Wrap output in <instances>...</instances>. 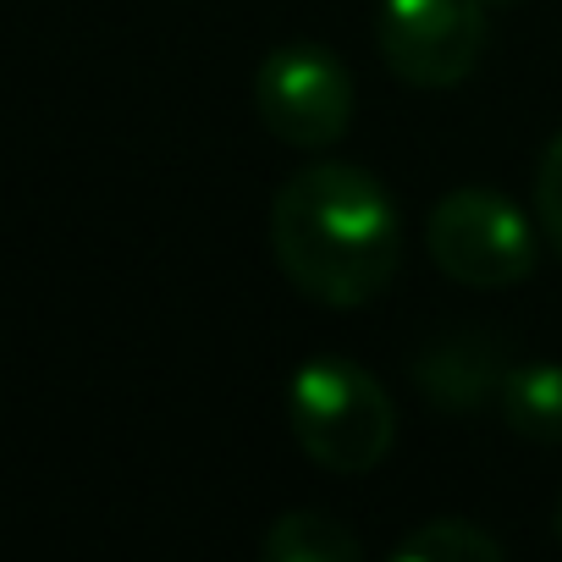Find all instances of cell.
Wrapping results in <instances>:
<instances>
[{"label": "cell", "mask_w": 562, "mask_h": 562, "mask_svg": "<svg viewBox=\"0 0 562 562\" xmlns=\"http://www.w3.org/2000/svg\"><path fill=\"white\" fill-rule=\"evenodd\" d=\"M270 248L304 299L326 310H364L397 276V204L364 166L315 160L281 182L270 204Z\"/></svg>", "instance_id": "1"}, {"label": "cell", "mask_w": 562, "mask_h": 562, "mask_svg": "<svg viewBox=\"0 0 562 562\" xmlns=\"http://www.w3.org/2000/svg\"><path fill=\"white\" fill-rule=\"evenodd\" d=\"M288 430L310 463L326 474H370L397 441L392 392L353 359L321 353L293 370Z\"/></svg>", "instance_id": "2"}, {"label": "cell", "mask_w": 562, "mask_h": 562, "mask_svg": "<svg viewBox=\"0 0 562 562\" xmlns=\"http://www.w3.org/2000/svg\"><path fill=\"white\" fill-rule=\"evenodd\" d=\"M425 248L458 288H518L535 270V226L496 188H452L425 221Z\"/></svg>", "instance_id": "3"}, {"label": "cell", "mask_w": 562, "mask_h": 562, "mask_svg": "<svg viewBox=\"0 0 562 562\" xmlns=\"http://www.w3.org/2000/svg\"><path fill=\"white\" fill-rule=\"evenodd\" d=\"M254 116L288 149H331L353 127V78L315 40L276 45L254 72Z\"/></svg>", "instance_id": "4"}, {"label": "cell", "mask_w": 562, "mask_h": 562, "mask_svg": "<svg viewBox=\"0 0 562 562\" xmlns=\"http://www.w3.org/2000/svg\"><path fill=\"white\" fill-rule=\"evenodd\" d=\"M485 0H381V56L408 89H458L485 56Z\"/></svg>", "instance_id": "5"}, {"label": "cell", "mask_w": 562, "mask_h": 562, "mask_svg": "<svg viewBox=\"0 0 562 562\" xmlns=\"http://www.w3.org/2000/svg\"><path fill=\"white\" fill-rule=\"evenodd\" d=\"M414 381L419 392L436 403V408H452V414H469L480 403H491L507 381V364H502V348L480 331H463V337H447V342H430L419 359H414Z\"/></svg>", "instance_id": "6"}, {"label": "cell", "mask_w": 562, "mask_h": 562, "mask_svg": "<svg viewBox=\"0 0 562 562\" xmlns=\"http://www.w3.org/2000/svg\"><path fill=\"white\" fill-rule=\"evenodd\" d=\"M502 419L513 436L535 441V447H562V364H524V370H507L502 392Z\"/></svg>", "instance_id": "7"}, {"label": "cell", "mask_w": 562, "mask_h": 562, "mask_svg": "<svg viewBox=\"0 0 562 562\" xmlns=\"http://www.w3.org/2000/svg\"><path fill=\"white\" fill-rule=\"evenodd\" d=\"M259 557L265 562H359L364 546L348 524H337L331 513L315 507H293L281 513L265 535H259Z\"/></svg>", "instance_id": "8"}, {"label": "cell", "mask_w": 562, "mask_h": 562, "mask_svg": "<svg viewBox=\"0 0 562 562\" xmlns=\"http://www.w3.org/2000/svg\"><path fill=\"white\" fill-rule=\"evenodd\" d=\"M403 562H502L507 546L474 518H430L397 540Z\"/></svg>", "instance_id": "9"}, {"label": "cell", "mask_w": 562, "mask_h": 562, "mask_svg": "<svg viewBox=\"0 0 562 562\" xmlns=\"http://www.w3.org/2000/svg\"><path fill=\"white\" fill-rule=\"evenodd\" d=\"M535 215H540L546 243L562 254V133L546 144V155L535 166Z\"/></svg>", "instance_id": "10"}, {"label": "cell", "mask_w": 562, "mask_h": 562, "mask_svg": "<svg viewBox=\"0 0 562 562\" xmlns=\"http://www.w3.org/2000/svg\"><path fill=\"white\" fill-rule=\"evenodd\" d=\"M551 535L562 540V496H557V513H551Z\"/></svg>", "instance_id": "11"}, {"label": "cell", "mask_w": 562, "mask_h": 562, "mask_svg": "<svg viewBox=\"0 0 562 562\" xmlns=\"http://www.w3.org/2000/svg\"><path fill=\"white\" fill-rule=\"evenodd\" d=\"M485 7H513V0H485Z\"/></svg>", "instance_id": "12"}]
</instances>
